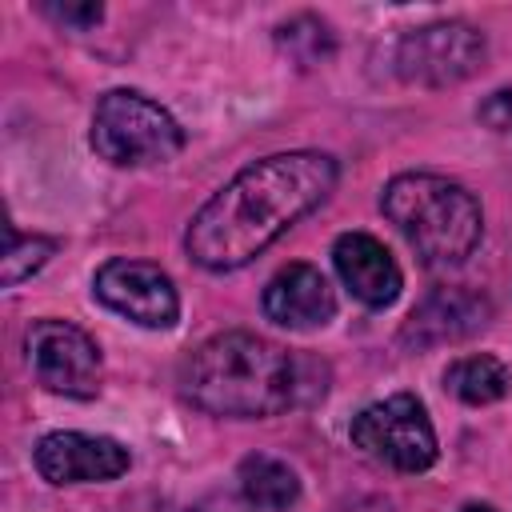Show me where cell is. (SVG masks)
<instances>
[{"mask_svg":"<svg viewBox=\"0 0 512 512\" xmlns=\"http://www.w3.org/2000/svg\"><path fill=\"white\" fill-rule=\"evenodd\" d=\"M336 176V160L312 148L252 160L192 216L184 232L188 256L208 272L244 268L300 216L320 208L336 188Z\"/></svg>","mask_w":512,"mask_h":512,"instance_id":"6da1fadb","label":"cell"},{"mask_svg":"<svg viewBox=\"0 0 512 512\" xmlns=\"http://www.w3.org/2000/svg\"><path fill=\"white\" fill-rule=\"evenodd\" d=\"M180 392L200 412L264 420L280 416L312 396L308 360L256 332H216L180 364Z\"/></svg>","mask_w":512,"mask_h":512,"instance_id":"7a4b0ae2","label":"cell"},{"mask_svg":"<svg viewBox=\"0 0 512 512\" xmlns=\"http://www.w3.org/2000/svg\"><path fill=\"white\" fill-rule=\"evenodd\" d=\"M380 208L428 268L464 264L484 236L480 200L440 172L392 176L380 192Z\"/></svg>","mask_w":512,"mask_h":512,"instance_id":"3957f363","label":"cell"},{"mask_svg":"<svg viewBox=\"0 0 512 512\" xmlns=\"http://www.w3.org/2000/svg\"><path fill=\"white\" fill-rule=\"evenodd\" d=\"M92 148L116 168L164 164L184 148L180 120L132 88H112L96 100L92 112Z\"/></svg>","mask_w":512,"mask_h":512,"instance_id":"277c9868","label":"cell"},{"mask_svg":"<svg viewBox=\"0 0 512 512\" xmlns=\"http://www.w3.org/2000/svg\"><path fill=\"white\" fill-rule=\"evenodd\" d=\"M348 436L364 456L396 472H428L436 464V428L428 420V408L412 392H396L368 404L352 420Z\"/></svg>","mask_w":512,"mask_h":512,"instance_id":"5b68a950","label":"cell"},{"mask_svg":"<svg viewBox=\"0 0 512 512\" xmlns=\"http://www.w3.org/2000/svg\"><path fill=\"white\" fill-rule=\"evenodd\" d=\"M484 32L468 20H432L408 28L392 48V68L404 84L420 88H448L468 80L484 64Z\"/></svg>","mask_w":512,"mask_h":512,"instance_id":"8992f818","label":"cell"},{"mask_svg":"<svg viewBox=\"0 0 512 512\" xmlns=\"http://www.w3.org/2000/svg\"><path fill=\"white\" fill-rule=\"evenodd\" d=\"M24 352H28V368L32 376L56 392V396H72V400H92L100 392V348L96 340L56 316L32 320L28 336H24Z\"/></svg>","mask_w":512,"mask_h":512,"instance_id":"52a82bcc","label":"cell"},{"mask_svg":"<svg viewBox=\"0 0 512 512\" xmlns=\"http://www.w3.org/2000/svg\"><path fill=\"white\" fill-rule=\"evenodd\" d=\"M92 292L104 308H112L116 316L140 328H172L180 316V296H176L172 276L148 260L116 256L100 264L92 276Z\"/></svg>","mask_w":512,"mask_h":512,"instance_id":"ba28073f","label":"cell"},{"mask_svg":"<svg viewBox=\"0 0 512 512\" xmlns=\"http://www.w3.org/2000/svg\"><path fill=\"white\" fill-rule=\"evenodd\" d=\"M32 464L48 484H104L128 472L132 452L112 436L92 432H48L32 448Z\"/></svg>","mask_w":512,"mask_h":512,"instance_id":"9c48e42d","label":"cell"},{"mask_svg":"<svg viewBox=\"0 0 512 512\" xmlns=\"http://www.w3.org/2000/svg\"><path fill=\"white\" fill-rule=\"evenodd\" d=\"M492 316V304L464 288V284H452V288H432L408 316L400 340L404 344H416V348H436V344H452V340H464L472 336L476 328H484Z\"/></svg>","mask_w":512,"mask_h":512,"instance_id":"30bf717a","label":"cell"},{"mask_svg":"<svg viewBox=\"0 0 512 512\" xmlns=\"http://www.w3.org/2000/svg\"><path fill=\"white\" fill-rule=\"evenodd\" d=\"M332 264L340 284L364 304V308H388L400 288H404V272L392 260V252L368 236V232H344L332 244Z\"/></svg>","mask_w":512,"mask_h":512,"instance_id":"8fae6325","label":"cell"},{"mask_svg":"<svg viewBox=\"0 0 512 512\" xmlns=\"http://www.w3.org/2000/svg\"><path fill=\"white\" fill-rule=\"evenodd\" d=\"M264 316L280 328H324L336 316V292L316 264H284L264 284Z\"/></svg>","mask_w":512,"mask_h":512,"instance_id":"7c38bea8","label":"cell"},{"mask_svg":"<svg viewBox=\"0 0 512 512\" xmlns=\"http://www.w3.org/2000/svg\"><path fill=\"white\" fill-rule=\"evenodd\" d=\"M236 480H240V496L248 500V508H260V512H288L300 500V476L268 452L244 456L236 468Z\"/></svg>","mask_w":512,"mask_h":512,"instance_id":"4fadbf2b","label":"cell"},{"mask_svg":"<svg viewBox=\"0 0 512 512\" xmlns=\"http://www.w3.org/2000/svg\"><path fill=\"white\" fill-rule=\"evenodd\" d=\"M444 388H448L456 400L480 408V404H496V400L508 396L512 372H508V364H504L500 356L476 352V356H460V360H452V364L444 368Z\"/></svg>","mask_w":512,"mask_h":512,"instance_id":"5bb4252c","label":"cell"},{"mask_svg":"<svg viewBox=\"0 0 512 512\" xmlns=\"http://www.w3.org/2000/svg\"><path fill=\"white\" fill-rule=\"evenodd\" d=\"M276 44L280 52L300 64V68H316V64H328L332 52H336V32L324 16H312V12H300L292 20H284L276 28Z\"/></svg>","mask_w":512,"mask_h":512,"instance_id":"9a60e30c","label":"cell"},{"mask_svg":"<svg viewBox=\"0 0 512 512\" xmlns=\"http://www.w3.org/2000/svg\"><path fill=\"white\" fill-rule=\"evenodd\" d=\"M56 252V240L52 236H40V232H16L8 224V248H4V288H16L20 280H28L32 272H40L48 264V256Z\"/></svg>","mask_w":512,"mask_h":512,"instance_id":"2e32d148","label":"cell"},{"mask_svg":"<svg viewBox=\"0 0 512 512\" xmlns=\"http://www.w3.org/2000/svg\"><path fill=\"white\" fill-rule=\"evenodd\" d=\"M476 120L496 132V136H512V84L508 88H496L480 108H476Z\"/></svg>","mask_w":512,"mask_h":512,"instance_id":"e0dca14e","label":"cell"},{"mask_svg":"<svg viewBox=\"0 0 512 512\" xmlns=\"http://www.w3.org/2000/svg\"><path fill=\"white\" fill-rule=\"evenodd\" d=\"M44 16H52L56 24H68L76 32H88L104 20V8L100 4H44Z\"/></svg>","mask_w":512,"mask_h":512,"instance_id":"ac0fdd59","label":"cell"},{"mask_svg":"<svg viewBox=\"0 0 512 512\" xmlns=\"http://www.w3.org/2000/svg\"><path fill=\"white\" fill-rule=\"evenodd\" d=\"M248 504V500H244ZM236 496H204V500H196L188 512H248Z\"/></svg>","mask_w":512,"mask_h":512,"instance_id":"d6986e66","label":"cell"},{"mask_svg":"<svg viewBox=\"0 0 512 512\" xmlns=\"http://www.w3.org/2000/svg\"><path fill=\"white\" fill-rule=\"evenodd\" d=\"M460 512H492V508H488V504H464Z\"/></svg>","mask_w":512,"mask_h":512,"instance_id":"ffe728a7","label":"cell"}]
</instances>
